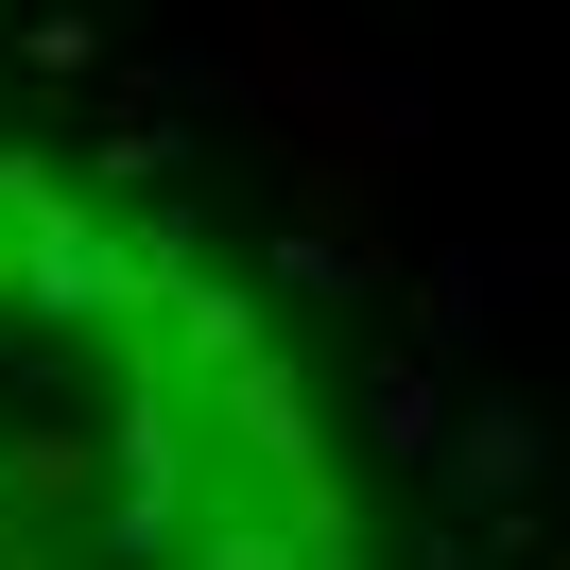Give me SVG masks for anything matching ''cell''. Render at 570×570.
I'll list each match as a JSON object with an SVG mask.
<instances>
[{
    "instance_id": "cell-1",
    "label": "cell",
    "mask_w": 570,
    "mask_h": 570,
    "mask_svg": "<svg viewBox=\"0 0 570 570\" xmlns=\"http://www.w3.org/2000/svg\"><path fill=\"white\" fill-rule=\"evenodd\" d=\"M0 570H381L277 312L36 139H0Z\"/></svg>"
}]
</instances>
